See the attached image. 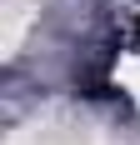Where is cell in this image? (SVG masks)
Listing matches in <instances>:
<instances>
[{
  "label": "cell",
  "mask_w": 140,
  "mask_h": 145,
  "mask_svg": "<svg viewBox=\"0 0 140 145\" xmlns=\"http://www.w3.org/2000/svg\"><path fill=\"white\" fill-rule=\"evenodd\" d=\"M25 20H30V15L15 5V10H10V25H5V55H15V45H20V35H25Z\"/></svg>",
  "instance_id": "cell-1"
}]
</instances>
